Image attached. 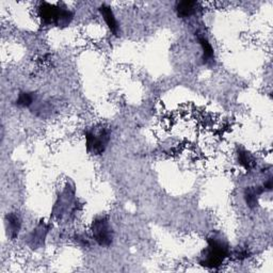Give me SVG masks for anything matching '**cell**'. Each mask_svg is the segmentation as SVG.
<instances>
[{"label": "cell", "instance_id": "1", "mask_svg": "<svg viewBox=\"0 0 273 273\" xmlns=\"http://www.w3.org/2000/svg\"><path fill=\"white\" fill-rule=\"evenodd\" d=\"M229 254V244L221 237L214 236L208 239V247L204 250L199 263L203 267L216 269L222 265Z\"/></svg>", "mask_w": 273, "mask_h": 273}, {"label": "cell", "instance_id": "2", "mask_svg": "<svg viewBox=\"0 0 273 273\" xmlns=\"http://www.w3.org/2000/svg\"><path fill=\"white\" fill-rule=\"evenodd\" d=\"M109 141H110V132L104 126H93L86 132L87 151L89 154L94 155V156L105 152Z\"/></svg>", "mask_w": 273, "mask_h": 273}, {"label": "cell", "instance_id": "3", "mask_svg": "<svg viewBox=\"0 0 273 273\" xmlns=\"http://www.w3.org/2000/svg\"><path fill=\"white\" fill-rule=\"evenodd\" d=\"M91 231H92L95 241L102 247H108L112 243V227L106 218H98V219L94 220L92 226H91Z\"/></svg>", "mask_w": 273, "mask_h": 273}, {"label": "cell", "instance_id": "4", "mask_svg": "<svg viewBox=\"0 0 273 273\" xmlns=\"http://www.w3.org/2000/svg\"><path fill=\"white\" fill-rule=\"evenodd\" d=\"M39 13L43 24L57 25L58 18L61 13V7L50 5L48 3H43L39 8Z\"/></svg>", "mask_w": 273, "mask_h": 273}, {"label": "cell", "instance_id": "5", "mask_svg": "<svg viewBox=\"0 0 273 273\" xmlns=\"http://www.w3.org/2000/svg\"><path fill=\"white\" fill-rule=\"evenodd\" d=\"M6 227H7V233L10 238L14 239L18 236L20 230L22 227V220L21 217L18 216L16 213H11L7 215L6 217Z\"/></svg>", "mask_w": 273, "mask_h": 273}, {"label": "cell", "instance_id": "6", "mask_svg": "<svg viewBox=\"0 0 273 273\" xmlns=\"http://www.w3.org/2000/svg\"><path fill=\"white\" fill-rule=\"evenodd\" d=\"M99 12L103 15L108 28L110 29L113 34L117 35V33H119V24L116 22V18L113 14V11L111 10V8L107 5H103L99 8Z\"/></svg>", "mask_w": 273, "mask_h": 273}, {"label": "cell", "instance_id": "7", "mask_svg": "<svg viewBox=\"0 0 273 273\" xmlns=\"http://www.w3.org/2000/svg\"><path fill=\"white\" fill-rule=\"evenodd\" d=\"M263 190L265 189H261L260 187H249L245 189L244 199L249 207L254 208L258 205V197L263 192Z\"/></svg>", "mask_w": 273, "mask_h": 273}, {"label": "cell", "instance_id": "8", "mask_svg": "<svg viewBox=\"0 0 273 273\" xmlns=\"http://www.w3.org/2000/svg\"><path fill=\"white\" fill-rule=\"evenodd\" d=\"M198 42L201 44L203 49V62L205 64H213L215 61V51L212 44L205 38V36H199Z\"/></svg>", "mask_w": 273, "mask_h": 273}, {"label": "cell", "instance_id": "9", "mask_svg": "<svg viewBox=\"0 0 273 273\" xmlns=\"http://www.w3.org/2000/svg\"><path fill=\"white\" fill-rule=\"evenodd\" d=\"M176 11H177L178 16L180 17H183V18L189 17L195 13L196 3L188 2V0H186V2H180L176 6Z\"/></svg>", "mask_w": 273, "mask_h": 273}, {"label": "cell", "instance_id": "10", "mask_svg": "<svg viewBox=\"0 0 273 273\" xmlns=\"http://www.w3.org/2000/svg\"><path fill=\"white\" fill-rule=\"evenodd\" d=\"M35 102V94L31 92H22L17 97L16 105L20 107H30Z\"/></svg>", "mask_w": 273, "mask_h": 273}, {"label": "cell", "instance_id": "11", "mask_svg": "<svg viewBox=\"0 0 273 273\" xmlns=\"http://www.w3.org/2000/svg\"><path fill=\"white\" fill-rule=\"evenodd\" d=\"M238 158H239V162L245 169L252 168L254 160H253L251 155L247 151H240L238 153Z\"/></svg>", "mask_w": 273, "mask_h": 273}]
</instances>
